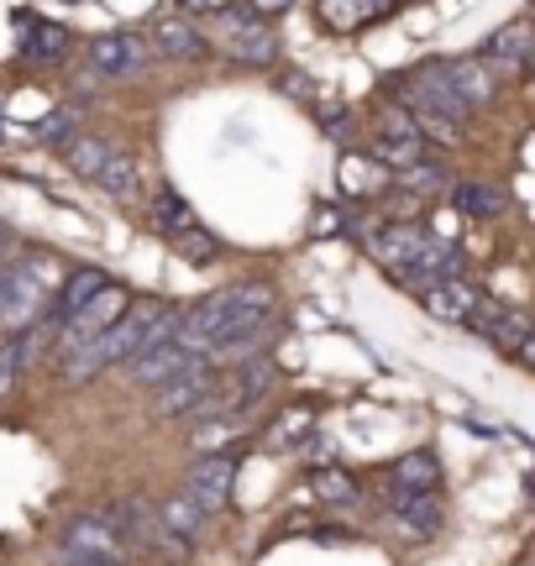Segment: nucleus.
I'll use <instances>...</instances> for the list:
<instances>
[{"instance_id":"obj_33","label":"nucleus","mask_w":535,"mask_h":566,"mask_svg":"<svg viewBox=\"0 0 535 566\" xmlns=\"http://www.w3.org/2000/svg\"><path fill=\"white\" fill-rule=\"evenodd\" d=\"M399 184H405V195H436V189L447 184V174H441L436 163H415V168L399 174Z\"/></svg>"},{"instance_id":"obj_21","label":"nucleus","mask_w":535,"mask_h":566,"mask_svg":"<svg viewBox=\"0 0 535 566\" xmlns=\"http://www.w3.org/2000/svg\"><path fill=\"white\" fill-rule=\"evenodd\" d=\"M116 158V142H105V137H74V142H63V163L80 174V179H101L105 174V163Z\"/></svg>"},{"instance_id":"obj_2","label":"nucleus","mask_w":535,"mask_h":566,"mask_svg":"<svg viewBox=\"0 0 535 566\" xmlns=\"http://www.w3.org/2000/svg\"><path fill=\"white\" fill-rule=\"evenodd\" d=\"M63 273L53 258H21V263L0 268V331L17 336V331H32V325L48 315L53 294L63 289Z\"/></svg>"},{"instance_id":"obj_38","label":"nucleus","mask_w":535,"mask_h":566,"mask_svg":"<svg viewBox=\"0 0 535 566\" xmlns=\"http://www.w3.org/2000/svg\"><path fill=\"white\" fill-rule=\"evenodd\" d=\"M321 122H326V126H336V132H342V126H347V111H342V105H336V101H326V105H321Z\"/></svg>"},{"instance_id":"obj_17","label":"nucleus","mask_w":535,"mask_h":566,"mask_svg":"<svg viewBox=\"0 0 535 566\" xmlns=\"http://www.w3.org/2000/svg\"><path fill=\"white\" fill-rule=\"evenodd\" d=\"M17 38H21V59L27 63H63L69 53V27L59 21H38V17H21L17 21Z\"/></svg>"},{"instance_id":"obj_19","label":"nucleus","mask_w":535,"mask_h":566,"mask_svg":"<svg viewBox=\"0 0 535 566\" xmlns=\"http://www.w3.org/2000/svg\"><path fill=\"white\" fill-rule=\"evenodd\" d=\"M153 48H158V59H200L206 38H200V27L189 17H164L153 21Z\"/></svg>"},{"instance_id":"obj_8","label":"nucleus","mask_w":535,"mask_h":566,"mask_svg":"<svg viewBox=\"0 0 535 566\" xmlns=\"http://www.w3.org/2000/svg\"><path fill=\"white\" fill-rule=\"evenodd\" d=\"M231 483H237V457L221 451V457H200V462L185 472V493L195 509H206V514H221L231 504Z\"/></svg>"},{"instance_id":"obj_12","label":"nucleus","mask_w":535,"mask_h":566,"mask_svg":"<svg viewBox=\"0 0 535 566\" xmlns=\"http://www.w3.org/2000/svg\"><path fill=\"white\" fill-rule=\"evenodd\" d=\"M384 493H405V499H426V493H441V462L436 451H410L384 472Z\"/></svg>"},{"instance_id":"obj_22","label":"nucleus","mask_w":535,"mask_h":566,"mask_svg":"<svg viewBox=\"0 0 535 566\" xmlns=\"http://www.w3.org/2000/svg\"><path fill=\"white\" fill-rule=\"evenodd\" d=\"M195 210H189V200L179 195V189H158V200H153V231L158 237H168V242H179L185 231H195Z\"/></svg>"},{"instance_id":"obj_13","label":"nucleus","mask_w":535,"mask_h":566,"mask_svg":"<svg viewBox=\"0 0 535 566\" xmlns=\"http://www.w3.org/2000/svg\"><path fill=\"white\" fill-rule=\"evenodd\" d=\"M478 300H483V294H478L468 279H441V283H431V289H420V304H426L431 321H441V325H468Z\"/></svg>"},{"instance_id":"obj_30","label":"nucleus","mask_w":535,"mask_h":566,"mask_svg":"<svg viewBox=\"0 0 535 566\" xmlns=\"http://www.w3.org/2000/svg\"><path fill=\"white\" fill-rule=\"evenodd\" d=\"M315 493H321L326 504H357L363 488L352 483V472H342V467H321V472H315Z\"/></svg>"},{"instance_id":"obj_42","label":"nucleus","mask_w":535,"mask_h":566,"mask_svg":"<svg viewBox=\"0 0 535 566\" xmlns=\"http://www.w3.org/2000/svg\"><path fill=\"white\" fill-rule=\"evenodd\" d=\"M0 252H6V226H0Z\"/></svg>"},{"instance_id":"obj_35","label":"nucleus","mask_w":535,"mask_h":566,"mask_svg":"<svg viewBox=\"0 0 535 566\" xmlns=\"http://www.w3.org/2000/svg\"><path fill=\"white\" fill-rule=\"evenodd\" d=\"M457 231H462V210H441V216H436V242H452L457 247Z\"/></svg>"},{"instance_id":"obj_26","label":"nucleus","mask_w":535,"mask_h":566,"mask_svg":"<svg viewBox=\"0 0 535 566\" xmlns=\"http://www.w3.org/2000/svg\"><path fill=\"white\" fill-rule=\"evenodd\" d=\"M237 436H248V424H242V415H210V420H200V436H195V457H221Z\"/></svg>"},{"instance_id":"obj_9","label":"nucleus","mask_w":535,"mask_h":566,"mask_svg":"<svg viewBox=\"0 0 535 566\" xmlns=\"http://www.w3.org/2000/svg\"><path fill=\"white\" fill-rule=\"evenodd\" d=\"M147 59H153V42L137 38V32H105V38L90 42V69L101 80H132L147 69Z\"/></svg>"},{"instance_id":"obj_29","label":"nucleus","mask_w":535,"mask_h":566,"mask_svg":"<svg viewBox=\"0 0 535 566\" xmlns=\"http://www.w3.org/2000/svg\"><path fill=\"white\" fill-rule=\"evenodd\" d=\"M95 184H101L111 200H137V163L126 158V153H116V158L105 163V174Z\"/></svg>"},{"instance_id":"obj_1","label":"nucleus","mask_w":535,"mask_h":566,"mask_svg":"<svg viewBox=\"0 0 535 566\" xmlns=\"http://www.w3.org/2000/svg\"><path fill=\"white\" fill-rule=\"evenodd\" d=\"M273 310H279V300H273V283H263V279L227 283V289L206 294L195 310H185L179 346H185L189 357H200V363H206V357L227 342V336H237V331H248V325L268 321Z\"/></svg>"},{"instance_id":"obj_23","label":"nucleus","mask_w":535,"mask_h":566,"mask_svg":"<svg viewBox=\"0 0 535 566\" xmlns=\"http://www.w3.org/2000/svg\"><path fill=\"white\" fill-rule=\"evenodd\" d=\"M158 520H164L179 541H189V546H200V535H206V509H195L185 499V493H168V499H158Z\"/></svg>"},{"instance_id":"obj_7","label":"nucleus","mask_w":535,"mask_h":566,"mask_svg":"<svg viewBox=\"0 0 535 566\" xmlns=\"http://www.w3.org/2000/svg\"><path fill=\"white\" fill-rule=\"evenodd\" d=\"M53 342H59V325L42 315L32 331H17V336H6L0 342V399H11L21 388V378H27V367L38 363L42 352H53Z\"/></svg>"},{"instance_id":"obj_3","label":"nucleus","mask_w":535,"mask_h":566,"mask_svg":"<svg viewBox=\"0 0 535 566\" xmlns=\"http://www.w3.org/2000/svg\"><path fill=\"white\" fill-rule=\"evenodd\" d=\"M153 315H158V304H137V310H126L122 321L111 325L105 336H95L80 357L59 363L63 384H90V378H101V373H111V367H126L137 352H143V336H147V325H153Z\"/></svg>"},{"instance_id":"obj_11","label":"nucleus","mask_w":535,"mask_h":566,"mask_svg":"<svg viewBox=\"0 0 535 566\" xmlns=\"http://www.w3.org/2000/svg\"><path fill=\"white\" fill-rule=\"evenodd\" d=\"M483 336V342H494L499 352H520V342L531 336V315L525 310H515V304H499V300H478L473 321H468Z\"/></svg>"},{"instance_id":"obj_40","label":"nucleus","mask_w":535,"mask_h":566,"mask_svg":"<svg viewBox=\"0 0 535 566\" xmlns=\"http://www.w3.org/2000/svg\"><path fill=\"white\" fill-rule=\"evenodd\" d=\"M520 363L525 367H535V325H531V336H525V342H520V352H515Z\"/></svg>"},{"instance_id":"obj_43","label":"nucleus","mask_w":535,"mask_h":566,"mask_svg":"<svg viewBox=\"0 0 535 566\" xmlns=\"http://www.w3.org/2000/svg\"><path fill=\"white\" fill-rule=\"evenodd\" d=\"M525 63H531V74H535V53H531V59H525Z\"/></svg>"},{"instance_id":"obj_37","label":"nucleus","mask_w":535,"mask_h":566,"mask_svg":"<svg viewBox=\"0 0 535 566\" xmlns=\"http://www.w3.org/2000/svg\"><path fill=\"white\" fill-rule=\"evenodd\" d=\"M242 6H248L252 17L263 21V17H279V11H289V6H294V0H242Z\"/></svg>"},{"instance_id":"obj_15","label":"nucleus","mask_w":535,"mask_h":566,"mask_svg":"<svg viewBox=\"0 0 535 566\" xmlns=\"http://www.w3.org/2000/svg\"><path fill=\"white\" fill-rule=\"evenodd\" d=\"M195 363H200V357H189L179 342H168V346H158V352H137V357L126 363V373H132V384L137 388H164Z\"/></svg>"},{"instance_id":"obj_34","label":"nucleus","mask_w":535,"mask_h":566,"mask_svg":"<svg viewBox=\"0 0 535 566\" xmlns=\"http://www.w3.org/2000/svg\"><path fill=\"white\" fill-rule=\"evenodd\" d=\"M294 430H310V415H305V409H294L289 420H279V424H273V430H268L273 441H268V446H294V441H300Z\"/></svg>"},{"instance_id":"obj_32","label":"nucleus","mask_w":535,"mask_h":566,"mask_svg":"<svg viewBox=\"0 0 535 566\" xmlns=\"http://www.w3.org/2000/svg\"><path fill=\"white\" fill-rule=\"evenodd\" d=\"M179 258H189V263H210V258H221V242H216V237H210L206 226H195V231H185V237H179Z\"/></svg>"},{"instance_id":"obj_25","label":"nucleus","mask_w":535,"mask_h":566,"mask_svg":"<svg viewBox=\"0 0 535 566\" xmlns=\"http://www.w3.org/2000/svg\"><path fill=\"white\" fill-rule=\"evenodd\" d=\"M504 205H510V195H504L499 184H483V179L457 184V210H462V216L494 221V216H504Z\"/></svg>"},{"instance_id":"obj_4","label":"nucleus","mask_w":535,"mask_h":566,"mask_svg":"<svg viewBox=\"0 0 535 566\" xmlns=\"http://www.w3.org/2000/svg\"><path fill=\"white\" fill-rule=\"evenodd\" d=\"M126 304H132V294H126L122 283H105L101 294H95V300L84 304L80 315H74V321H69V325L59 331V342H53V357H59V363H69V357H80V352H84L90 342H95V336H105L111 325L122 321V315H126Z\"/></svg>"},{"instance_id":"obj_5","label":"nucleus","mask_w":535,"mask_h":566,"mask_svg":"<svg viewBox=\"0 0 535 566\" xmlns=\"http://www.w3.org/2000/svg\"><path fill=\"white\" fill-rule=\"evenodd\" d=\"M59 546L63 556H95V562H126L132 556V546H126V535L116 530L111 514H74L59 530Z\"/></svg>"},{"instance_id":"obj_20","label":"nucleus","mask_w":535,"mask_h":566,"mask_svg":"<svg viewBox=\"0 0 535 566\" xmlns=\"http://www.w3.org/2000/svg\"><path fill=\"white\" fill-rule=\"evenodd\" d=\"M535 53V21H510V27H499L494 38H489V74L494 69H515Z\"/></svg>"},{"instance_id":"obj_24","label":"nucleus","mask_w":535,"mask_h":566,"mask_svg":"<svg viewBox=\"0 0 535 566\" xmlns=\"http://www.w3.org/2000/svg\"><path fill=\"white\" fill-rule=\"evenodd\" d=\"M447 74H452L457 95L473 105V111L494 101V74H489V63L483 59H457V63H447Z\"/></svg>"},{"instance_id":"obj_10","label":"nucleus","mask_w":535,"mask_h":566,"mask_svg":"<svg viewBox=\"0 0 535 566\" xmlns=\"http://www.w3.org/2000/svg\"><path fill=\"white\" fill-rule=\"evenodd\" d=\"M363 242H368V252L389 268L394 279H405V273L426 258L431 237H426L420 226H378V231H373V237H363Z\"/></svg>"},{"instance_id":"obj_14","label":"nucleus","mask_w":535,"mask_h":566,"mask_svg":"<svg viewBox=\"0 0 535 566\" xmlns=\"http://www.w3.org/2000/svg\"><path fill=\"white\" fill-rule=\"evenodd\" d=\"M384 509H389V520L399 535H410V541H431L436 530H441V499L426 493V499H405V493H384Z\"/></svg>"},{"instance_id":"obj_39","label":"nucleus","mask_w":535,"mask_h":566,"mask_svg":"<svg viewBox=\"0 0 535 566\" xmlns=\"http://www.w3.org/2000/svg\"><path fill=\"white\" fill-rule=\"evenodd\" d=\"M326 231H342L336 210H315V237H326Z\"/></svg>"},{"instance_id":"obj_16","label":"nucleus","mask_w":535,"mask_h":566,"mask_svg":"<svg viewBox=\"0 0 535 566\" xmlns=\"http://www.w3.org/2000/svg\"><path fill=\"white\" fill-rule=\"evenodd\" d=\"M105 283H111V279H105L101 268H74V273L63 279V289L53 294V304H48V321H53V325L63 331V325L74 321V315H80L84 304H90L95 294H101Z\"/></svg>"},{"instance_id":"obj_31","label":"nucleus","mask_w":535,"mask_h":566,"mask_svg":"<svg viewBox=\"0 0 535 566\" xmlns=\"http://www.w3.org/2000/svg\"><path fill=\"white\" fill-rule=\"evenodd\" d=\"M74 126H80V105H63V111H53V116H48V122L38 126V142H48V147L59 142V147H63V142L80 137Z\"/></svg>"},{"instance_id":"obj_44","label":"nucleus","mask_w":535,"mask_h":566,"mask_svg":"<svg viewBox=\"0 0 535 566\" xmlns=\"http://www.w3.org/2000/svg\"><path fill=\"white\" fill-rule=\"evenodd\" d=\"M0 116H6V101H0Z\"/></svg>"},{"instance_id":"obj_41","label":"nucleus","mask_w":535,"mask_h":566,"mask_svg":"<svg viewBox=\"0 0 535 566\" xmlns=\"http://www.w3.org/2000/svg\"><path fill=\"white\" fill-rule=\"evenodd\" d=\"M59 566H126V562H95V556H63Z\"/></svg>"},{"instance_id":"obj_6","label":"nucleus","mask_w":535,"mask_h":566,"mask_svg":"<svg viewBox=\"0 0 535 566\" xmlns=\"http://www.w3.org/2000/svg\"><path fill=\"white\" fill-rule=\"evenodd\" d=\"M221 42H227V53L237 63H252V69L279 63V38H273V27L252 17L248 6H231L227 17H221Z\"/></svg>"},{"instance_id":"obj_27","label":"nucleus","mask_w":535,"mask_h":566,"mask_svg":"<svg viewBox=\"0 0 535 566\" xmlns=\"http://www.w3.org/2000/svg\"><path fill=\"white\" fill-rule=\"evenodd\" d=\"M384 163L378 158H363V153H347V158H342V189H347V195H378V189H384Z\"/></svg>"},{"instance_id":"obj_18","label":"nucleus","mask_w":535,"mask_h":566,"mask_svg":"<svg viewBox=\"0 0 535 566\" xmlns=\"http://www.w3.org/2000/svg\"><path fill=\"white\" fill-rule=\"evenodd\" d=\"M394 0H315V17L326 32H357V27H368V21L389 17Z\"/></svg>"},{"instance_id":"obj_36","label":"nucleus","mask_w":535,"mask_h":566,"mask_svg":"<svg viewBox=\"0 0 535 566\" xmlns=\"http://www.w3.org/2000/svg\"><path fill=\"white\" fill-rule=\"evenodd\" d=\"M237 0H185V17H227Z\"/></svg>"},{"instance_id":"obj_28","label":"nucleus","mask_w":535,"mask_h":566,"mask_svg":"<svg viewBox=\"0 0 535 566\" xmlns=\"http://www.w3.org/2000/svg\"><path fill=\"white\" fill-rule=\"evenodd\" d=\"M373 158L384 163V168H415V163H426V137H384L378 132V142H373Z\"/></svg>"}]
</instances>
